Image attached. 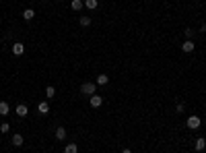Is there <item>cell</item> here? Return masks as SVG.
<instances>
[{
  "label": "cell",
  "instance_id": "cell-6",
  "mask_svg": "<svg viewBox=\"0 0 206 153\" xmlns=\"http://www.w3.org/2000/svg\"><path fill=\"white\" fill-rule=\"evenodd\" d=\"M56 139L58 141L66 139V128H64V126H58V128H56Z\"/></svg>",
  "mask_w": 206,
  "mask_h": 153
},
{
  "label": "cell",
  "instance_id": "cell-9",
  "mask_svg": "<svg viewBox=\"0 0 206 153\" xmlns=\"http://www.w3.org/2000/svg\"><path fill=\"white\" fill-rule=\"evenodd\" d=\"M64 153H78V147H76V143H68V145L64 147Z\"/></svg>",
  "mask_w": 206,
  "mask_h": 153
},
{
  "label": "cell",
  "instance_id": "cell-2",
  "mask_svg": "<svg viewBox=\"0 0 206 153\" xmlns=\"http://www.w3.org/2000/svg\"><path fill=\"white\" fill-rule=\"evenodd\" d=\"M81 91L85 93V95H93V93H95V83H82Z\"/></svg>",
  "mask_w": 206,
  "mask_h": 153
},
{
  "label": "cell",
  "instance_id": "cell-20",
  "mask_svg": "<svg viewBox=\"0 0 206 153\" xmlns=\"http://www.w3.org/2000/svg\"><path fill=\"white\" fill-rule=\"evenodd\" d=\"M122 153H132V151H130V149H124V151H122Z\"/></svg>",
  "mask_w": 206,
  "mask_h": 153
},
{
  "label": "cell",
  "instance_id": "cell-13",
  "mask_svg": "<svg viewBox=\"0 0 206 153\" xmlns=\"http://www.w3.org/2000/svg\"><path fill=\"white\" fill-rule=\"evenodd\" d=\"M13 145L14 147H21V145H23V137H21V134H13Z\"/></svg>",
  "mask_w": 206,
  "mask_h": 153
},
{
  "label": "cell",
  "instance_id": "cell-10",
  "mask_svg": "<svg viewBox=\"0 0 206 153\" xmlns=\"http://www.w3.org/2000/svg\"><path fill=\"white\" fill-rule=\"evenodd\" d=\"M8 112H10L8 104H6V101H0V116H6Z\"/></svg>",
  "mask_w": 206,
  "mask_h": 153
},
{
  "label": "cell",
  "instance_id": "cell-8",
  "mask_svg": "<svg viewBox=\"0 0 206 153\" xmlns=\"http://www.w3.org/2000/svg\"><path fill=\"white\" fill-rule=\"evenodd\" d=\"M33 17H35V10H33V8H25V10H23V19H25V21H31Z\"/></svg>",
  "mask_w": 206,
  "mask_h": 153
},
{
  "label": "cell",
  "instance_id": "cell-3",
  "mask_svg": "<svg viewBox=\"0 0 206 153\" xmlns=\"http://www.w3.org/2000/svg\"><path fill=\"white\" fill-rule=\"evenodd\" d=\"M14 112H17V116H19V118H25V116H27V114H29V108H27V105H25V104H19V105H17V110H14Z\"/></svg>",
  "mask_w": 206,
  "mask_h": 153
},
{
  "label": "cell",
  "instance_id": "cell-21",
  "mask_svg": "<svg viewBox=\"0 0 206 153\" xmlns=\"http://www.w3.org/2000/svg\"><path fill=\"white\" fill-rule=\"evenodd\" d=\"M202 31H206V23H204V25H202Z\"/></svg>",
  "mask_w": 206,
  "mask_h": 153
},
{
  "label": "cell",
  "instance_id": "cell-17",
  "mask_svg": "<svg viewBox=\"0 0 206 153\" xmlns=\"http://www.w3.org/2000/svg\"><path fill=\"white\" fill-rule=\"evenodd\" d=\"M8 130H10V124H6V122H2V124H0V132H2V134H6Z\"/></svg>",
  "mask_w": 206,
  "mask_h": 153
},
{
  "label": "cell",
  "instance_id": "cell-18",
  "mask_svg": "<svg viewBox=\"0 0 206 153\" xmlns=\"http://www.w3.org/2000/svg\"><path fill=\"white\" fill-rule=\"evenodd\" d=\"M85 6L87 8H97V0H85Z\"/></svg>",
  "mask_w": 206,
  "mask_h": 153
},
{
  "label": "cell",
  "instance_id": "cell-5",
  "mask_svg": "<svg viewBox=\"0 0 206 153\" xmlns=\"http://www.w3.org/2000/svg\"><path fill=\"white\" fill-rule=\"evenodd\" d=\"M181 50H184L185 54H190V52H194V42H192V39H185V42L181 43Z\"/></svg>",
  "mask_w": 206,
  "mask_h": 153
},
{
  "label": "cell",
  "instance_id": "cell-19",
  "mask_svg": "<svg viewBox=\"0 0 206 153\" xmlns=\"http://www.w3.org/2000/svg\"><path fill=\"white\" fill-rule=\"evenodd\" d=\"M81 25H82V27H89V25H91V19H89V17H82V19H81Z\"/></svg>",
  "mask_w": 206,
  "mask_h": 153
},
{
  "label": "cell",
  "instance_id": "cell-15",
  "mask_svg": "<svg viewBox=\"0 0 206 153\" xmlns=\"http://www.w3.org/2000/svg\"><path fill=\"white\" fill-rule=\"evenodd\" d=\"M54 95H56V89H54V87H46V97H48V99H54Z\"/></svg>",
  "mask_w": 206,
  "mask_h": 153
},
{
  "label": "cell",
  "instance_id": "cell-14",
  "mask_svg": "<svg viewBox=\"0 0 206 153\" xmlns=\"http://www.w3.org/2000/svg\"><path fill=\"white\" fill-rule=\"evenodd\" d=\"M82 6H85V2H82V0H72V10H81Z\"/></svg>",
  "mask_w": 206,
  "mask_h": 153
},
{
  "label": "cell",
  "instance_id": "cell-16",
  "mask_svg": "<svg viewBox=\"0 0 206 153\" xmlns=\"http://www.w3.org/2000/svg\"><path fill=\"white\" fill-rule=\"evenodd\" d=\"M206 147V141L204 139H196V151H202Z\"/></svg>",
  "mask_w": 206,
  "mask_h": 153
},
{
  "label": "cell",
  "instance_id": "cell-1",
  "mask_svg": "<svg viewBox=\"0 0 206 153\" xmlns=\"http://www.w3.org/2000/svg\"><path fill=\"white\" fill-rule=\"evenodd\" d=\"M200 126H202V120H200L198 116H190V118H188V128L196 130V128H200Z\"/></svg>",
  "mask_w": 206,
  "mask_h": 153
},
{
  "label": "cell",
  "instance_id": "cell-4",
  "mask_svg": "<svg viewBox=\"0 0 206 153\" xmlns=\"http://www.w3.org/2000/svg\"><path fill=\"white\" fill-rule=\"evenodd\" d=\"M13 54H14V56H23V54H25V46H23L21 42L13 43Z\"/></svg>",
  "mask_w": 206,
  "mask_h": 153
},
{
  "label": "cell",
  "instance_id": "cell-7",
  "mask_svg": "<svg viewBox=\"0 0 206 153\" xmlns=\"http://www.w3.org/2000/svg\"><path fill=\"white\" fill-rule=\"evenodd\" d=\"M101 104H103V97H101V95H91V105H93V108H99Z\"/></svg>",
  "mask_w": 206,
  "mask_h": 153
},
{
  "label": "cell",
  "instance_id": "cell-12",
  "mask_svg": "<svg viewBox=\"0 0 206 153\" xmlns=\"http://www.w3.org/2000/svg\"><path fill=\"white\" fill-rule=\"evenodd\" d=\"M37 110H39V114H48V112H50V105L46 104V101H41V104L37 105Z\"/></svg>",
  "mask_w": 206,
  "mask_h": 153
},
{
  "label": "cell",
  "instance_id": "cell-11",
  "mask_svg": "<svg viewBox=\"0 0 206 153\" xmlns=\"http://www.w3.org/2000/svg\"><path fill=\"white\" fill-rule=\"evenodd\" d=\"M109 83V76L107 75H99L97 76V85H107Z\"/></svg>",
  "mask_w": 206,
  "mask_h": 153
}]
</instances>
